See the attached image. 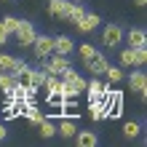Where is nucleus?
Instances as JSON below:
<instances>
[{
    "instance_id": "1",
    "label": "nucleus",
    "mask_w": 147,
    "mask_h": 147,
    "mask_svg": "<svg viewBox=\"0 0 147 147\" xmlns=\"http://www.w3.org/2000/svg\"><path fill=\"white\" fill-rule=\"evenodd\" d=\"M13 35H16V40H19V46H32V43H35V38H38V32H35V24L19 19V27H16Z\"/></svg>"
},
{
    "instance_id": "2",
    "label": "nucleus",
    "mask_w": 147,
    "mask_h": 147,
    "mask_svg": "<svg viewBox=\"0 0 147 147\" xmlns=\"http://www.w3.org/2000/svg\"><path fill=\"white\" fill-rule=\"evenodd\" d=\"M120 40H123V27L120 24H107L105 32H102V43L115 48V46H120Z\"/></svg>"
},
{
    "instance_id": "3",
    "label": "nucleus",
    "mask_w": 147,
    "mask_h": 147,
    "mask_svg": "<svg viewBox=\"0 0 147 147\" xmlns=\"http://www.w3.org/2000/svg\"><path fill=\"white\" fill-rule=\"evenodd\" d=\"M32 46H35V56H40V59H48L54 54V38L51 35H38Z\"/></svg>"
},
{
    "instance_id": "4",
    "label": "nucleus",
    "mask_w": 147,
    "mask_h": 147,
    "mask_svg": "<svg viewBox=\"0 0 147 147\" xmlns=\"http://www.w3.org/2000/svg\"><path fill=\"white\" fill-rule=\"evenodd\" d=\"M67 67H70V56H62V54H56V56H51L48 62H46V67H43V70H46L48 75H62Z\"/></svg>"
},
{
    "instance_id": "5",
    "label": "nucleus",
    "mask_w": 147,
    "mask_h": 147,
    "mask_svg": "<svg viewBox=\"0 0 147 147\" xmlns=\"http://www.w3.org/2000/svg\"><path fill=\"white\" fill-rule=\"evenodd\" d=\"M70 0H48V13L54 19H67V11H70Z\"/></svg>"
},
{
    "instance_id": "6",
    "label": "nucleus",
    "mask_w": 147,
    "mask_h": 147,
    "mask_svg": "<svg viewBox=\"0 0 147 147\" xmlns=\"http://www.w3.org/2000/svg\"><path fill=\"white\" fill-rule=\"evenodd\" d=\"M126 80H128V88H131V91L144 94V86H147V75H144V70H134L131 75L126 78Z\"/></svg>"
},
{
    "instance_id": "7",
    "label": "nucleus",
    "mask_w": 147,
    "mask_h": 147,
    "mask_svg": "<svg viewBox=\"0 0 147 147\" xmlns=\"http://www.w3.org/2000/svg\"><path fill=\"white\" fill-rule=\"evenodd\" d=\"M86 64H88L91 75H105V70H107V64H110V62H107V56H105V54H94Z\"/></svg>"
},
{
    "instance_id": "8",
    "label": "nucleus",
    "mask_w": 147,
    "mask_h": 147,
    "mask_svg": "<svg viewBox=\"0 0 147 147\" xmlns=\"http://www.w3.org/2000/svg\"><path fill=\"white\" fill-rule=\"evenodd\" d=\"M72 48H75V43H72L70 35H59V38H54V51H56V54L70 56V54H72Z\"/></svg>"
},
{
    "instance_id": "9",
    "label": "nucleus",
    "mask_w": 147,
    "mask_h": 147,
    "mask_svg": "<svg viewBox=\"0 0 147 147\" xmlns=\"http://www.w3.org/2000/svg\"><path fill=\"white\" fill-rule=\"evenodd\" d=\"M123 38L128 43V48H136V46H144V43H147V32L144 30H128Z\"/></svg>"
},
{
    "instance_id": "10",
    "label": "nucleus",
    "mask_w": 147,
    "mask_h": 147,
    "mask_svg": "<svg viewBox=\"0 0 147 147\" xmlns=\"http://www.w3.org/2000/svg\"><path fill=\"white\" fill-rule=\"evenodd\" d=\"M75 27L80 30V32H91V30H96V27H99V16H96V13H88V11H86V13H83V19L78 22Z\"/></svg>"
},
{
    "instance_id": "11",
    "label": "nucleus",
    "mask_w": 147,
    "mask_h": 147,
    "mask_svg": "<svg viewBox=\"0 0 147 147\" xmlns=\"http://www.w3.org/2000/svg\"><path fill=\"white\" fill-rule=\"evenodd\" d=\"M56 134L59 136H64V139H75V134H78V126H75V120H62V123L56 126Z\"/></svg>"
},
{
    "instance_id": "12",
    "label": "nucleus",
    "mask_w": 147,
    "mask_h": 147,
    "mask_svg": "<svg viewBox=\"0 0 147 147\" xmlns=\"http://www.w3.org/2000/svg\"><path fill=\"white\" fill-rule=\"evenodd\" d=\"M75 142L80 144V147H96L99 136L94 134V131H78V134H75Z\"/></svg>"
},
{
    "instance_id": "13",
    "label": "nucleus",
    "mask_w": 147,
    "mask_h": 147,
    "mask_svg": "<svg viewBox=\"0 0 147 147\" xmlns=\"http://www.w3.org/2000/svg\"><path fill=\"white\" fill-rule=\"evenodd\" d=\"M83 13H86L83 3H80V0H75V3L70 5V11H67V22H70V24H78V22L83 19Z\"/></svg>"
},
{
    "instance_id": "14",
    "label": "nucleus",
    "mask_w": 147,
    "mask_h": 147,
    "mask_svg": "<svg viewBox=\"0 0 147 147\" xmlns=\"http://www.w3.org/2000/svg\"><path fill=\"white\" fill-rule=\"evenodd\" d=\"M105 88H107L105 83H99V80H88V86H86V91H88V99H91V102H94V99H102V96H105Z\"/></svg>"
},
{
    "instance_id": "15",
    "label": "nucleus",
    "mask_w": 147,
    "mask_h": 147,
    "mask_svg": "<svg viewBox=\"0 0 147 147\" xmlns=\"http://www.w3.org/2000/svg\"><path fill=\"white\" fill-rule=\"evenodd\" d=\"M16 86V75L13 72H5V70H0V88H3V94H8Z\"/></svg>"
},
{
    "instance_id": "16",
    "label": "nucleus",
    "mask_w": 147,
    "mask_h": 147,
    "mask_svg": "<svg viewBox=\"0 0 147 147\" xmlns=\"http://www.w3.org/2000/svg\"><path fill=\"white\" fill-rule=\"evenodd\" d=\"M88 110H91V118L94 120H105L107 118V110H105V105H102V99H94Z\"/></svg>"
},
{
    "instance_id": "17",
    "label": "nucleus",
    "mask_w": 147,
    "mask_h": 147,
    "mask_svg": "<svg viewBox=\"0 0 147 147\" xmlns=\"http://www.w3.org/2000/svg\"><path fill=\"white\" fill-rule=\"evenodd\" d=\"M105 75H107V83H120V80L126 78V72L120 70V67H112V64H107Z\"/></svg>"
},
{
    "instance_id": "18",
    "label": "nucleus",
    "mask_w": 147,
    "mask_h": 147,
    "mask_svg": "<svg viewBox=\"0 0 147 147\" xmlns=\"http://www.w3.org/2000/svg\"><path fill=\"white\" fill-rule=\"evenodd\" d=\"M38 126H40V136H43V139H51V136H56V126L51 123V120H46V118H43Z\"/></svg>"
},
{
    "instance_id": "19",
    "label": "nucleus",
    "mask_w": 147,
    "mask_h": 147,
    "mask_svg": "<svg viewBox=\"0 0 147 147\" xmlns=\"http://www.w3.org/2000/svg\"><path fill=\"white\" fill-rule=\"evenodd\" d=\"M16 62H19V59H16V56L0 54V70H5V72H13V70H16Z\"/></svg>"
},
{
    "instance_id": "20",
    "label": "nucleus",
    "mask_w": 147,
    "mask_h": 147,
    "mask_svg": "<svg viewBox=\"0 0 147 147\" xmlns=\"http://www.w3.org/2000/svg\"><path fill=\"white\" fill-rule=\"evenodd\" d=\"M46 91H62V78L59 75H46Z\"/></svg>"
},
{
    "instance_id": "21",
    "label": "nucleus",
    "mask_w": 147,
    "mask_h": 147,
    "mask_svg": "<svg viewBox=\"0 0 147 147\" xmlns=\"http://www.w3.org/2000/svg\"><path fill=\"white\" fill-rule=\"evenodd\" d=\"M46 70H32V78H30V86H32V88H40V86L43 83H46Z\"/></svg>"
},
{
    "instance_id": "22",
    "label": "nucleus",
    "mask_w": 147,
    "mask_h": 147,
    "mask_svg": "<svg viewBox=\"0 0 147 147\" xmlns=\"http://www.w3.org/2000/svg\"><path fill=\"white\" fill-rule=\"evenodd\" d=\"M142 64H147V48L136 46L134 48V67H142Z\"/></svg>"
},
{
    "instance_id": "23",
    "label": "nucleus",
    "mask_w": 147,
    "mask_h": 147,
    "mask_svg": "<svg viewBox=\"0 0 147 147\" xmlns=\"http://www.w3.org/2000/svg\"><path fill=\"white\" fill-rule=\"evenodd\" d=\"M139 131H142V123H136V120H131V123H126V126H123V134L128 136V139L139 136Z\"/></svg>"
},
{
    "instance_id": "24",
    "label": "nucleus",
    "mask_w": 147,
    "mask_h": 147,
    "mask_svg": "<svg viewBox=\"0 0 147 147\" xmlns=\"http://www.w3.org/2000/svg\"><path fill=\"white\" fill-rule=\"evenodd\" d=\"M0 22H3V27H5L8 35H13L16 27H19V19H16V16H5V19H0Z\"/></svg>"
},
{
    "instance_id": "25",
    "label": "nucleus",
    "mask_w": 147,
    "mask_h": 147,
    "mask_svg": "<svg viewBox=\"0 0 147 147\" xmlns=\"http://www.w3.org/2000/svg\"><path fill=\"white\" fill-rule=\"evenodd\" d=\"M120 67H134V48L120 51Z\"/></svg>"
},
{
    "instance_id": "26",
    "label": "nucleus",
    "mask_w": 147,
    "mask_h": 147,
    "mask_svg": "<svg viewBox=\"0 0 147 147\" xmlns=\"http://www.w3.org/2000/svg\"><path fill=\"white\" fill-rule=\"evenodd\" d=\"M24 112H27V118L32 120V123H40V120H43V112H40V110H38L35 105H30L27 110H24Z\"/></svg>"
},
{
    "instance_id": "27",
    "label": "nucleus",
    "mask_w": 147,
    "mask_h": 147,
    "mask_svg": "<svg viewBox=\"0 0 147 147\" xmlns=\"http://www.w3.org/2000/svg\"><path fill=\"white\" fill-rule=\"evenodd\" d=\"M78 51H80V59H83V62H88V59L96 54V48H94V46H88V43H83V46L78 48Z\"/></svg>"
},
{
    "instance_id": "28",
    "label": "nucleus",
    "mask_w": 147,
    "mask_h": 147,
    "mask_svg": "<svg viewBox=\"0 0 147 147\" xmlns=\"http://www.w3.org/2000/svg\"><path fill=\"white\" fill-rule=\"evenodd\" d=\"M48 102H51V105H56V107H62V105H64L62 91H48Z\"/></svg>"
},
{
    "instance_id": "29",
    "label": "nucleus",
    "mask_w": 147,
    "mask_h": 147,
    "mask_svg": "<svg viewBox=\"0 0 147 147\" xmlns=\"http://www.w3.org/2000/svg\"><path fill=\"white\" fill-rule=\"evenodd\" d=\"M59 78H62V83H72L75 78H78V72L72 70V64H70V67H67V70H64L62 75H59Z\"/></svg>"
},
{
    "instance_id": "30",
    "label": "nucleus",
    "mask_w": 147,
    "mask_h": 147,
    "mask_svg": "<svg viewBox=\"0 0 147 147\" xmlns=\"http://www.w3.org/2000/svg\"><path fill=\"white\" fill-rule=\"evenodd\" d=\"M72 86H75L78 91H86V86H88V80H86V78H80V75H78L75 80H72Z\"/></svg>"
},
{
    "instance_id": "31",
    "label": "nucleus",
    "mask_w": 147,
    "mask_h": 147,
    "mask_svg": "<svg viewBox=\"0 0 147 147\" xmlns=\"http://www.w3.org/2000/svg\"><path fill=\"white\" fill-rule=\"evenodd\" d=\"M5 40H8V32L3 27V22H0V46H5Z\"/></svg>"
},
{
    "instance_id": "32",
    "label": "nucleus",
    "mask_w": 147,
    "mask_h": 147,
    "mask_svg": "<svg viewBox=\"0 0 147 147\" xmlns=\"http://www.w3.org/2000/svg\"><path fill=\"white\" fill-rule=\"evenodd\" d=\"M5 136H8V131H5V126H3V123H0V142H3V139H5Z\"/></svg>"
},
{
    "instance_id": "33",
    "label": "nucleus",
    "mask_w": 147,
    "mask_h": 147,
    "mask_svg": "<svg viewBox=\"0 0 147 147\" xmlns=\"http://www.w3.org/2000/svg\"><path fill=\"white\" fill-rule=\"evenodd\" d=\"M144 3H147V0H136V5H144Z\"/></svg>"
}]
</instances>
